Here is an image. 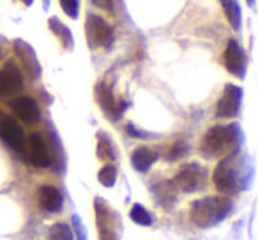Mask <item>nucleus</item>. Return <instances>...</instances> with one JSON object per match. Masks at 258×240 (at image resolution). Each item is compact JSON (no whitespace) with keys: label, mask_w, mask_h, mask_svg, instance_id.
Wrapping results in <instances>:
<instances>
[{"label":"nucleus","mask_w":258,"mask_h":240,"mask_svg":"<svg viewBox=\"0 0 258 240\" xmlns=\"http://www.w3.org/2000/svg\"><path fill=\"white\" fill-rule=\"evenodd\" d=\"M23 2H25L27 6H30V4H32V2H34V0H23Z\"/></svg>","instance_id":"a878e982"},{"label":"nucleus","mask_w":258,"mask_h":240,"mask_svg":"<svg viewBox=\"0 0 258 240\" xmlns=\"http://www.w3.org/2000/svg\"><path fill=\"white\" fill-rule=\"evenodd\" d=\"M99 140H97V157L103 159V161H113L115 159V150L111 141L108 140L106 134H99Z\"/></svg>","instance_id":"a211bd4d"},{"label":"nucleus","mask_w":258,"mask_h":240,"mask_svg":"<svg viewBox=\"0 0 258 240\" xmlns=\"http://www.w3.org/2000/svg\"><path fill=\"white\" fill-rule=\"evenodd\" d=\"M99 182L103 184L104 187H111L115 184V179H117V168L113 165H106L101 168L99 175H97Z\"/></svg>","instance_id":"aec40b11"},{"label":"nucleus","mask_w":258,"mask_h":240,"mask_svg":"<svg viewBox=\"0 0 258 240\" xmlns=\"http://www.w3.org/2000/svg\"><path fill=\"white\" fill-rule=\"evenodd\" d=\"M223 9H225V15L226 20L230 22V25L233 27L235 30L240 29V9L239 4H237L235 0H221Z\"/></svg>","instance_id":"f3484780"},{"label":"nucleus","mask_w":258,"mask_h":240,"mask_svg":"<svg viewBox=\"0 0 258 240\" xmlns=\"http://www.w3.org/2000/svg\"><path fill=\"white\" fill-rule=\"evenodd\" d=\"M204 168H200L198 165L191 163V165L184 166L175 177V184L186 193H193V191H198L200 186L204 184Z\"/></svg>","instance_id":"9d476101"},{"label":"nucleus","mask_w":258,"mask_h":240,"mask_svg":"<svg viewBox=\"0 0 258 240\" xmlns=\"http://www.w3.org/2000/svg\"><path fill=\"white\" fill-rule=\"evenodd\" d=\"M232 210V201L223 196H207L191 205L189 217L198 228H211L221 222Z\"/></svg>","instance_id":"f03ea898"},{"label":"nucleus","mask_w":258,"mask_h":240,"mask_svg":"<svg viewBox=\"0 0 258 240\" xmlns=\"http://www.w3.org/2000/svg\"><path fill=\"white\" fill-rule=\"evenodd\" d=\"M225 65L233 76L244 78L246 76V55L235 41H230L225 51Z\"/></svg>","instance_id":"9b49d317"},{"label":"nucleus","mask_w":258,"mask_h":240,"mask_svg":"<svg viewBox=\"0 0 258 240\" xmlns=\"http://www.w3.org/2000/svg\"><path fill=\"white\" fill-rule=\"evenodd\" d=\"M60 6L68 16H71V18L78 16V0H60Z\"/></svg>","instance_id":"5701e85b"},{"label":"nucleus","mask_w":258,"mask_h":240,"mask_svg":"<svg viewBox=\"0 0 258 240\" xmlns=\"http://www.w3.org/2000/svg\"><path fill=\"white\" fill-rule=\"evenodd\" d=\"M186 145L182 143V141H177L175 145L172 147V150H170V155H168V159H180L184 154H186Z\"/></svg>","instance_id":"b1692460"},{"label":"nucleus","mask_w":258,"mask_h":240,"mask_svg":"<svg viewBox=\"0 0 258 240\" xmlns=\"http://www.w3.org/2000/svg\"><path fill=\"white\" fill-rule=\"evenodd\" d=\"M247 4H249V6H253V0H247Z\"/></svg>","instance_id":"bb28decb"},{"label":"nucleus","mask_w":258,"mask_h":240,"mask_svg":"<svg viewBox=\"0 0 258 240\" xmlns=\"http://www.w3.org/2000/svg\"><path fill=\"white\" fill-rule=\"evenodd\" d=\"M156 159H158V154L147 147L137 148V150L133 152V155H131V163H133L137 172H147L156 163Z\"/></svg>","instance_id":"2eb2a0df"},{"label":"nucleus","mask_w":258,"mask_h":240,"mask_svg":"<svg viewBox=\"0 0 258 240\" xmlns=\"http://www.w3.org/2000/svg\"><path fill=\"white\" fill-rule=\"evenodd\" d=\"M23 87V74L20 71L18 65L9 62L4 65V69H0V96L9 97L15 96L22 90Z\"/></svg>","instance_id":"1a4fd4ad"},{"label":"nucleus","mask_w":258,"mask_h":240,"mask_svg":"<svg viewBox=\"0 0 258 240\" xmlns=\"http://www.w3.org/2000/svg\"><path fill=\"white\" fill-rule=\"evenodd\" d=\"M85 34H87V41L92 48H101V46H108L111 43V27L104 22L101 16L97 15H89L85 22Z\"/></svg>","instance_id":"39448f33"},{"label":"nucleus","mask_w":258,"mask_h":240,"mask_svg":"<svg viewBox=\"0 0 258 240\" xmlns=\"http://www.w3.org/2000/svg\"><path fill=\"white\" fill-rule=\"evenodd\" d=\"M23 154H27V159H29L34 166H37V168H48L51 163L46 141H44V138L41 136L39 133L30 134L29 140H27V143H25Z\"/></svg>","instance_id":"0eeeda50"},{"label":"nucleus","mask_w":258,"mask_h":240,"mask_svg":"<svg viewBox=\"0 0 258 240\" xmlns=\"http://www.w3.org/2000/svg\"><path fill=\"white\" fill-rule=\"evenodd\" d=\"M129 215H131V219H133L137 224H140V226H151L152 224V217H151V214H149L147 210H145L142 205H133L131 207V212H129Z\"/></svg>","instance_id":"6ab92c4d"},{"label":"nucleus","mask_w":258,"mask_h":240,"mask_svg":"<svg viewBox=\"0 0 258 240\" xmlns=\"http://www.w3.org/2000/svg\"><path fill=\"white\" fill-rule=\"evenodd\" d=\"M39 205L46 212H60L64 200H62V194L57 187L53 186H43L39 189Z\"/></svg>","instance_id":"4468645a"},{"label":"nucleus","mask_w":258,"mask_h":240,"mask_svg":"<svg viewBox=\"0 0 258 240\" xmlns=\"http://www.w3.org/2000/svg\"><path fill=\"white\" fill-rule=\"evenodd\" d=\"M96 99H97V103H99V106L103 108L104 113L111 118H118L125 108L124 103H117V101H115L110 87L104 85V83H99V85L96 87Z\"/></svg>","instance_id":"ddd939ff"},{"label":"nucleus","mask_w":258,"mask_h":240,"mask_svg":"<svg viewBox=\"0 0 258 240\" xmlns=\"http://www.w3.org/2000/svg\"><path fill=\"white\" fill-rule=\"evenodd\" d=\"M50 27L53 29V32L57 34L58 37H60L62 43H66V46H69V44H71V34H69V30L66 29V27L62 25L60 22H57V20H51Z\"/></svg>","instance_id":"412c9836"},{"label":"nucleus","mask_w":258,"mask_h":240,"mask_svg":"<svg viewBox=\"0 0 258 240\" xmlns=\"http://www.w3.org/2000/svg\"><path fill=\"white\" fill-rule=\"evenodd\" d=\"M240 129L239 126H214L205 133L202 140L200 150L205 157H221V155H232L240 145Z\"/></svg>","instance_id":"f257e3e1"},{"label":"nucleus","mask_w":258,"mask_h":240,"mask_svg":"<svg viewBox=\"0 0 258 240\" xmlns=\"http://www.w3.org/2000/svg\"><path fill=\"white\" fill-rule=\"evenodd\" d=\"M11 110L18 115L20 120L25 124H37L41 118V110L37 103L30 97H18L11 103Z\"/></svg>","instance_id":"f8f14e48"},{"label":"nucleus","mask_w":258,"mask_h":240,"mask_svg":"<svg viewBox=\"0 0 258 240\" xmlns=\"http://www.w3.org/2000/svg\"><path fill=\"white\" fill-rule=\"evenodd\" d=\"M0 58H2V48H0Z\"/></svg>","instance_id":"cd10ccee"},{"label":"nucleus","mask_w":258,"mask_h":240,"mask_svg":"<svg viewBox=\"0 0 258 240\" xmlns=\"http://www.w3.org/2000/svg\"><path fill=\"white\" fill-rule=\"evenodd\" d=\"M0 134H2V140L16 152L25 150V136H23V129L18 124L15 117L11 115H4L2 120H0Z\"/></svg>","instance_id":"423d86ee"},{"label":"nucleus","mask_w":258,"mask_h":240,"mask_svg":"<svg viewBox=\"0 0 258 240\" xmlns=\"http://www.w3.org/2000/svg\"><path fill=\"white\" fill-rule=\"evenodd\" d=\"M96 221L97 231H99V240H118V228H120V217L108 207L106 201L101 198H96Z\"/></svg>","instance_id":"20e7f679"},{"label":"nucleus","mask_w":258,"mask_h":240,"mask_svg":"<svg viewBox=\"0 0 258 240\" xmlns=\"http://www.w3.org/2000/svg\"><path fill=\"white\" fill-rule=\"evenodd\" d=\"M156 200L163 205V207H170V205L175 201V184L173 182H163L158 184V189H156Z\"/></svg>","instance_id":"dca6fc26"},{"label":"nucleus","mask_w":258,"mask_h":240,"mask_svg":"<svg viewBox=\"0 0 258 240\" xmlns=\"http://www.w3.org/2000/svg\"><path fill=\"white\" fill-rule=\"evenodd\" d=\"M92 4L106 13H113V0H92Z\"/></svg>","instance_id":"393cba45"},{"label":"nucleus","mask_w":258,"mask_h":240,"mask_svg":"<svg viewBox=\"0 0 258 240\" xmlns=\"http://www.w3.org/2000/svg\"><path fill=\"white\" fill-rule=\"evenodd\" d=\"M240 99H242V90L235 85H226L223 90L221 99L216 104V115L219 118H230L239 113Z\"/></svg>","instance_id":"6e6552de"},{"label":"nucleus","mask_w":258,"mask_h":240,"mask_svg":"<svg viewBox=\"0 0 258 240\" xmlns=\"http://www.w3.org/2000/svg\"><path fill=\"white\" fill-rule=\"evenodd\" d=\"M212 182L216 189L223 194H233L239 189V173H237L235 159L232 155H226L223 161H219L212 175Z\"/></svg>","instance_id":"7ed1b4c3"},{"label":"nucleus","mask_w":258,"mask_h":240,"mask_svg":"<svg viewBox=\"0 0 258 240\" xmlns=\"http://www.w3.org/2000/svg\"><path fill=\"white\" fill-rule=\"evenodd\" d=\"M51 240H73V235L66 224H55L51 228Z\"/></svg>","instance_id":"4be33fe9"}]
</instances>
